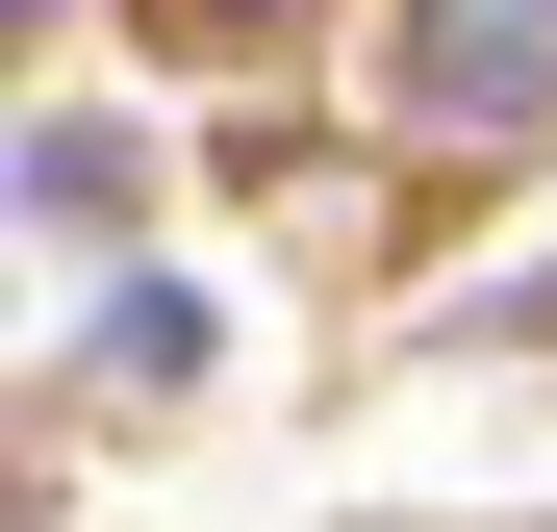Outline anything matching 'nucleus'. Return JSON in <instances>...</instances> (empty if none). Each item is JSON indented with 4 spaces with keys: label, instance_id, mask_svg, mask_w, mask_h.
Segmentation results:
<instances>
[{
    "label": "nucleus",
    "instance_id": "nucleus-1",
    "mask_svg": "<svg viewBox=\"0 0 557 532\" xmlns=\"http://www.w3.org/2000/svg\"><path fill=\"white\" fill-rule=\"evenodd\" d=\"M406 127L431 152H532L557 127V0H431L406 26Z\"/></svg>",
    "mask_w": 557,
    "mask_h": 532
},
{
    "label": "nucleus",
    "instance_id": "nucleus-2",
    "mask_svg": "<svg viewBox=\"0 0 557 532\" xmlns=\"http://www.w3.org/2000/svg\"><path fill=\"white\" fill-rule=\"evenodd\" d=\"M203 26H228V0H203Z\"/></svg>",
    "mask_w": 557,
    "mask_h": 532
},
{
    "label": "nucleus",
    "instance_id": "nucleus-3",
    "mask_svg": "<svg viewBox=\"0 0 557 532\" xmlns=\"http://www.w3.org/2000/svg\"><path fill=\"white\" fill-rule=\"evenodd\" d=\"M532 330H557V305H532Z\"/></svg>",
    "mask_w": 557,
    "mask_h": 532
}]
</instances>
